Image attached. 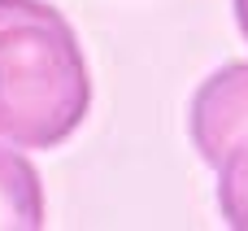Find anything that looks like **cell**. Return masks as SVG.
<instances>
[{
  "label": "cell",
  "mask_w": 248,
  "mask_h": 231,
  "mask_svg": "<svg viewBox=\"0 0 248 231\" xmlns=\"http://www.w3.org/2000/svg\"><path fill=\"white\" fill-rule=\"evenodd\" d=\"M192 144L218 170V162L248 135V61H231L209 74L192 96Z\"/></svg>",
  "instance_id": "7a4b0ae2"
},
{
  "label": "cell",
  "mask_w": 248,
  "mask_h": 231,
  "mask_svg": "<svg viewBox=\"0 0 248 231\" xmlns=\"http://www.w3.org/2000/svg\"><path fill=\"white\" fill-rule=\"evenodd\" d=\"M44 227V188L35 166L0 144V231Z\"/></svg>",
  "instance_id": "3957f363"
},
{
  "label": "cell",
  "mask_w": 248,
  "mask_h": 231,
  "mask_svg": "<svg viewBox=\"0 0 248 231\" xmlns=\"http://www.w3.org/2000/svg\"><path fill=\"white\" fill-rule=\"evenodd\" d=\"M235 22H240V31L248 39V0H235Z\"/></svg>",
  "instance_id": "5b68a950"
},
{
  "label": "cell",
  "mask_w": 248,
  "mask_h": 231,
  "mask_svg": "<svg viewBox=\"0 0 248 231\" xmlns=\"http://www.w3.org/2000/svg\"><path fill=\"white\" fill-rule=\"evenodd\" d=\"M218 205L227 227L248 231V135L218 162Z\"/></svg>",
  "instance_id": "277c9868"
},
{
  "label": "cell",
  "mask_w": 248,
  "mask_h": 231,
  "mask_svg": "<svg viewBox=\"0 0 248 231\" xmlns=\"http://www.w3.org/2000/svg\"><path fill=\"white\" fill-rule=\"evenodd\" d=\"M92 109V74L70 22L44 0H0V140L57 148Z\"/></svg>",
  "instance_id": "6da1fadb"
}]
</instances>
